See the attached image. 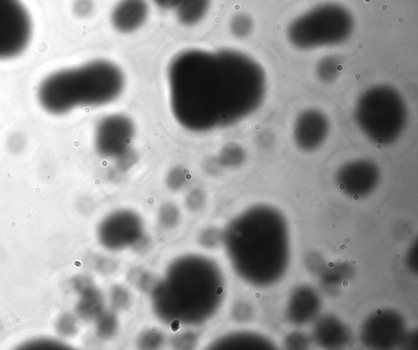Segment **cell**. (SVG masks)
<instances>
[{"label": "cell", "instance_id": "1", "mask_svg": "<svg viewBox=\"0 0 418 350\" xmlns=\"http://www.w3.org/2000/svg\"><path fill=\"white\" fill-rule=\"evenodd\" d=\"M167 78L173 116L195 132L239 123L261 107L267 91L260 64L234 49L180 52Z\"/></svg>", "mask_w": 418, "mask_h": 350}, {"label": "cell", "instance_id": "2", "mask_svg": "<svg viewBox=\"0 0 418 350\" xmlns=\"http://www.w3.org/2000/svg\"><path fill=\"white\" fill-rule=\"evenodd\" d=\"M125 83L124 74L116 64L94 60L50 74L40 85L38 100L47 113L62 115L114 102Z\"/></svg>", "mask_w": 418, "mask_h": 350}, {"label": "cell", "instance_id": "3", "mask_svg": "<svg viewBox=\"0 0 418 350\" xmlns=\"http://www.w3.org/2000/svg\"><path fill=\"white\" fill-rule=\"evenodd\" d=\"M409 115L403 95L388 84L365 90L354 108L359 129L370 141L383 146L393 144L403 135Z\"/></svg>", "mask_w": 418, "mask_h": 350}, {"label": "cell", "instance_id": "4", "mask_svg": "<svg viewBox=\"0 0 418 350\" xmlns=\"http://www.w3.org/2000/svg\"><path fill=\"white\" fill-rule=\"evenodd\" d=\"M354 29L351 11L339 4L327 3L295 18L289 25L287 37L295 49L310 51L342 45Z\"/></svg>", "mask_w": 418, "mask_h": 350}, {"label": "cell", "instance_id": "5", "mask_svg": "<svg viewBox=\"0 0 418 350\" xmlns=\"http://www.w3.org/2000/svg\"><path fill=\"white\" fill-rule=\"evenodd\" d=\"M31 36L33 21L21 0H0V60L22 54Z\"/></svg>", "mask_w": 418, "mask_h": 350}, {"label": "cell", "instance_id": "6", "mask_svg": "<svg viewBox=\"0 0 418 350\" xmlns=\"http://www.w3.org/2000/svg\"><path fill=\"white\" fill-rule=\"evenodd\" d=\"M135 136L134 122L124 115H111L99 122L95 147L104 156L121 157L130 151Z\"/></svg>", "mask_w": 418, "mask_h": 350}, {"label": "cell", "instance_id": "7", "mask_svg": "<svg viewBox=\"0 0 418 350\" xmlns=\"http://www.w3.org/2000/svg\"><path fill=\"white\" fill-rule=\"evenodd\" d=\"M330 132V119L322 110L306 109L294 121V141L300 151L313 152L324 144Z\"/></svg>", "mask_w": 418, "mask_h": 350}, {"label": "cell", "instance_id": "8", "mask_svg": "<svg viewBox=\"0 0 418 350\" xmlns=\"http://www.w3.org/2000/svg\"><path fill=\"white\" fill-rule=\"evenodd\" d=\"M378 179V166L364 158L346 163L337 174L340 189L354 197H361L371 192Z\"/></svg>", "mask_w": 418, "mask_h": 350}, {"label": "cell", "instance_id": "9", "mask_svg": "<svg viewBox=\"0 0 418 350\" xmlns=\"http://www.w3.org/2000/svg\"><path fill=\"white\" fill-rule=\"evenodd\" d=\"M150 7L146 0H120L110 13V23L120 34L134 33L149 18Z\"/></svg>", "mask_w": 418, "mask_h": 350}, {"label": "cell", "instance_id": "10", "mask_svg": "<svg viewBox=\"0 0 418 350\" xmlns=\"http://www.w3.org/2000/svg\"><path fill=\"white\" fill-rule=\"evenodd\" d=\"M211 5V0H176L173 8L180 24L193 28L205 19Z\"/></svg>", "mask_w": 418, "mask_h": 350}, {"label": "cell", "instance_id": "11", "mask_svg": "<svg viewBox=\"0 0 418 350\" xmlns=\"http://www.w3.org/2000/svg\"><path fill=\"white\" fill-rule=\"evenodd\" d=\"M342 64L339 58L329 55L320 58L315 66L317 78L325 83H331L339 76Z\"/></svg>", "mask_w": 418, "mask_h": 350}, {"label": "cell", "instance_id": "12", "mask_svg": "<svg viewBox=\"0 0 418 350\" xmlns=\"http://www.w3.org/2000/svg\"><path fill=\"white\" fill-rule=\"evenodd\" d=\"M229 29L231 35L238 40L248 38L254 29V21L247 13H237L230 20Z\"/></svg>", "mask_w": 418, "mask_h": 350}, {"label": "cell", "instance_id": "13", "mask_svg": "<svg viewBox=\"0 0 418 350\" xmlns=\"http://www.w3.org/2000/svg\"><path fill=\"white\" fill-rule=\"evenodd\" d=\"M243 148L236 144H229L221 150V158L226 162L240 161L243 158Z\"/></svg>", "mask_w": 418, "mask_h": 350}, {"label": "cell", "instance_id": "14", "mask_svg": "<svg viewBox=\"0 0 418 350\" xmlns=\"http://www.w3.org/2000/svg\"><path fill=\"white\" fill-rule=\"evenodd\" d=\"M94 7L93 0H76L74 10L79 17L87 18L93 13Z\"/></svg>", "mask_w": 418, "mask_h": 350}, {"label": "cell", "instance_id": "15", "mask_svg": "<svg viewBox=\"0 0 418 350\" xmlns=\"http://www.w3.org/2000/svg\"><path fill=\"white\" fill-rule=\"evenodd\" d=\"M155 1L160 5V6L170 8L173 7V5L175 3L176 0H155Z\"/></svg>", "mask_w": 418, "mask_h": 350}, {"label": "cell", "instance_id": "16", "mask_svg": "<svg viewBox=\"0 0 418 350\" xmlns=\"http://www.w3.org/2000/svg\"><path fill=\"white\" fill-rule=\"evenodd\" d=\"M345 249H347V246L346 245H341V246H339V250L343 251V250H345Z\"/></svg>", "mask_w": 418, "mask_h": 350}, {"label": "cell", "instance_id": "17", "mask_svg": "<svg viewBox=\"0 0 418 350\" xmlns=\"http://www.w3.org/2000/svg\"><path fill=\"white\" fill-rule=\"evenodd\" d=\"M352 241V238L348 237L347 238H346L345 243H348V242H351Z\"/></svg>", "mask_w": 418, "mask_h": 350}]
</instances>
